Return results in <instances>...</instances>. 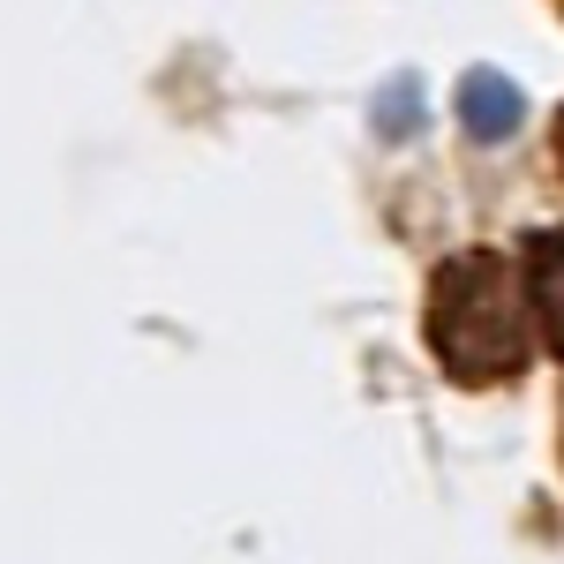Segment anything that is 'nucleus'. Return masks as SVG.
<instances>
[{"instance_id": "nucleus-1", "label": "nucleus", "mask_w": 564, "mask_h": 564, "mask_svg": "<svg viewBox=\"0 0 564 564\" xmlns=\"http://www.w3.org/2000/svg\"><path fill=\"white\" fill-rule=\"evenodd\" d=\"M430 347L452 384H512L527 369L520 263H505L497 249H459L430 279Z\"/></svg>"}, {"instance_id": "nucleus-3", "label": "nucleus", "mask_w": 564, "mask_h": 564, "mask_svg": "<svg viewBox=\"0 0 564 564\" xmlns=\"http://www.w3.org/2000/svg\"><path fill=\"white\" fill-rule=\"evenodd\" d=\"M527 113V98L505 76H489V68H475L467 84H459V121H467V135L475 143H497V135H512Z\"/></svg>"}, {"instance_id": "nucleus-2", "label": "nucleus", "mask_w": 564, "mask_h": 564, "mask_svg": "<svg viewBox=\"0 0 564 564\" xmlns=\"http://www.w3.org/2000/svg\"><path fill=\"white\" fill-rule=\"evenodd\" d=\"M520 302H527V316L542 324V347L564 361V226H557V234H527Z\"/></svg>"}, {"instance_id": "nucleus-5", "label": "nucleus", "mask_w": 564, "mask_h": 564, "mask_svg": "<svg viewBox=\"0 0 564 564\" xmlns=\"http://www.w3.org/2000/svg\"><path fill=\"white\" fill-rule=\"evenodd\" d=\"M557 8H564V0H557Z\"/></svg>"}, {"instance_id": "nucleus-4", "label": "nucleus", "mask_w": 564, "mask_h": 564, "mask_svg": "<svg viewBox=\"0 0 564 564\" xmlns=\"http://www.w3.org/2000/svg\"><path fill=\"white\" fill-rule=\"evenodd\" d=\"M557 166H564V113H557Z\"/></svg>"}]
</instances>
